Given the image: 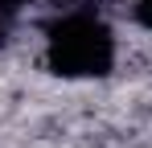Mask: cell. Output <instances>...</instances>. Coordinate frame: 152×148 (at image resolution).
Returning <instances> with one entry per match:
<instances>
[{"label":"cell","instance_id":"obj_1","mask_svg":"<svg viewBox=\"0 0 152 148\" xmlns=\"http://www.w3.org/2000/svg\"><path fill=\"white\" fill-rule=\"evenodd\" d=\"M41 62L58 78H107L119 62V37L107 25L103 12L70 4L66 12H58L45 25V41H41Z\"/></svg>","mask_w":152,"mask_h":148},{"label":"cell","instance_id":"obj_2","mask_svg":"<svg viewBox=\"0 0 152 148\" xmlns=\"http://www.w3.org/2000/svg\"><path fill=\"white\" fill-rule=\"evenodd\" d=\"M132 21L152 33V0H132Z\"/></svg>","mask_w":152,"mask_h":148},{"label":"cell","instance_id":"obj_3","mask_svg":"<svg viewBox=\"0 0 152 148\" xmlns=\"http://www.w3.org/2000/svg\"><path fill=\"white\" fill-rule=\"evenodd\" d=\"M50 4H58V8H70V4H82V0H50Z\"/></svg>","mask_w":152,"mask_h":148}]
</instances>
